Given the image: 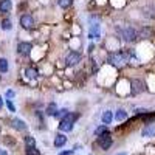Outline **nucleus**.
Returning a JSON list of instances; mask_svg holds the SVG:
<instances>
[{
	"label": "nucleus",
	"mask_w": 155,
	"mask_h": 155,
	"mask_svg": "<svg viewBox=\"0 0 155 155\" xmlns=\"http://www.w3.org/2000/svg\"><path fill=\"white\" fill-rule=\"evenodd\" d=\"M25 153H27V155H41V152H39V149H36V147L27 149V150H25Z\"/></svg>",
	"instance_id": "25"
},
{
	"label": "nucleus",
	"mask_w": 155,
	"mask_h": 155,
	"mask_svg": "<svg viewBox=\"0 0 155 155\" xmlns=\"http://www.w3.org/2000/svg\"><path fill=\"white\" fill-rule=\"evenodd\" d=\"M78 118H79L78 113H68L65 118L59 121V130L61 132H71L73 130V124H74V121Z\"/></svg>",
	"instance_id": "2"
},
{
	"label": "nucleus",
	"mask_w": 155,
	"mask_h": 155,
	"mask_svg": "<svg viewBox=\"0 0 155 155\" xmlns=\"http://www.w3.org/2000/svg\"><path fill=\"white\" fill-rule=\"evenodd\" d=\"M68 113H70V112H68V109H59V110L56 112V115H54V118H58V120L61 121V120L65 118V116H67Z\"/></svg>",
	"instance_id": "20"
},
{
	"label": "nucleus",
	"mask_w": 155,
	"mask_h": 155,
	"mask_svg": "<svg viewBox=\"0 0 155 155\" xmlns=\"http://www.w3.org/2000/svg\"><path fill=\"white\" fill-rule=\"evenodd\" d=\"M115 120L116 121H124V120H127V112L124 110V109H120V110H116V113H115Z\"/></svg>",
	"instance_id": "15"
},
{
	"label": "nucleus",
	"mask_w": 155,
	"mask_h": 155,
	"mask_svg": "<svg viewBox=\"0 0 155 155\" xmlns=\"http://www.w3.org/2000/svg\"><path fill=\"white\" fill-rule=\"evenodd\" d=\"M20 27L25 28V30H30L34 27V19L30 16V14H23L20 17Z\"/></svg>",
	"instance_id": "7"
},
{
	"label": "nucleus",
	"mask_w": 155,
	"mask_h": 155,
	"mask_svg": "<svg viewBox=\"0 0 155 155\" xmlns=\"http://www.w3.org/2000/svg\"><path fill=\"white\" fill-rule=\"evenodd\" d=\"M53 144H54V147H64V146L67 144V137L64 135V134H58Z\"/></svg>",
	"instance_id": "12"
},
{
	"label": "nucleus",
	"mask_w": 155,
	"mask_h": 155,
	"mask_svg": "<svg viewBox=\"0 0 155 155\" xmlns=\"http://www.w3.org/2000/svg\"><path fill=\"white\" fill-rule=\"evenodd\" d=\"M127 61H129V54L126 51H113V53H110L109 58H107V62L115 65V67H123Z\"/></svg>",
	"instance_id": "1"
},
{
	"label": "nucleus",
	"mask_w": 155,
	"mask_h": 155,
	"mask_svg": "<svg viewBox=\"0 0 155 155\" xmlns=\"http://www.w3.org/2000/svg\"><path fill=\"white\" fill-rule=\"evenodd\" d=\"M14 95H16V93H14V90H6V98H8V99L14 98Z\"/></svg>",
	"instance_id": "27"
},
{
	"label": "nucleus",
	"mask_w": 155,
	"mask_h": 155,
	"mask_svg": "<svg viewBox=\"0 0 155 155\" xmlns=\"http://www.w3.org/2000/svg\"><path fill=\"white\" fill-rule=\"evenodd\" d=\"M71 2H73V0H58V5H59L61 8H64V9H67V8L71 5Z\"/></svg>",
	"instance_id": "23"
},
{
	"label": "nucleus",
	"mask_w": 155,
	"mask_h": 155,
	"mask_svg": "<svg viewBox=\"0 0 155 155\" xmlns=\"http://www.w3.org/2000/svg\"><path fill=\"white\" fill-rule=\"evenodd\" d=\"M3 107V99H2V96H0V109Z\"/></svg>",
	"instance_id": "30"
},
{
	"label": "nucleus",
	"mask_w": 155,
	"mask_h": 155,
	"mask_svg": "<svg viewBox=\"0 0 155 155\" xmlns=\"http://www.w3.org/2000/svg\"><path fill=\"white\" fill-rule=\"evenodd\" d=\"M58 110H59V109H58V106L54 104V102H50L48 107H47V112H45V113H47L48 116H54Z\"/></svg>",
	"instance_id": "17"
},
{
	"label": "nucleus",
	"mask_w": 155,
	"mask_h": 155,
	"mask_svg": "<svg viewBox=\"0 0 155 155\" xmlns=\"http://www.w3.org/2000/svg\"><path fill=\"white\" fill-rule=\"evenodd\" d=\"M106 134H109V127H107L106 124H102V126L96 127V130H95V135H96V137H101V135H106Z\"/></svg>",
	"instance_id": "18"
},
{
	"label": "nucleus",
	"mask_w": 155,
	"mask_h": 155,
	"mask_svg": "<svg viewBox=\"0 0 155 155\" xmlns=\"http://www.w3.org/2000/svg\"><path fill=\"white\" fill-rule=\"evenodd\" d=\"M31 50H33V45L28 44V42H20L17 45V51H19V54H22V56H28L31 53Z\"/></svg>",
	"instance_id": "9"
},
{
	"label": "nucleus",
	"mask_w": 155,
	"mask_h": 155,
	"mask_svg": "<svg viewBox=\"0 0 155 155\" xmlns=\"http://www.w3.org/2000/svg\"><path fill=\"white\" fill-rule=\"evenodd\" d=\"M101 120H102V123H104L106 126H107V124H110V123H112V120H113V113H112L110 110H106L104 113H102V118H101Z\"/></svg>",
	"instance_id": "16"
},
{
	"label": "nucleus",
	"mask_w": 155,
	"mask_h": 155,
	"mask_svg": "<svg viewBox=\"0 0 155 155\" xmlns=\"http://www.w3.org/2000/svg\"><path fill=\"white\" fill-rule=\"evenodd\" d=\"M2 28L6 30V31L11 30V28H12V22H11L9 19H3V22H2Z\"/></svg>",
	"instance_id": "24"
},
{
	"label": "nucleus",
	"mask_w": 155,
	"mask_h": 155,
	"mask_svg": "<svg viewBox=\"0 0 155 155\" xmlns=\"http://www.w3.org/2000/svg\"><path fill=\"white\" fill-rule=\"evenodd\" d=\"M11 8H12L11 0H0V12H9Z\"/></svg>",
	"instance_id": "14"
},
{
	"label": "nucleus",
	"mask_w": 155,
	"mask_h": 155,
	"mask_svg": "<svg viewBox=\"0 0 155 155\" xmlns=\"http://www.w3.org/2000/svg\"><path fill=\"white\" fill-rule=\"evenodd\" d=\"M9 70V65H8V61L5 58L0 59V73H6Z\"/></svg>",
	"instance_id": "22"
},
{
	"label": "nucleus",
	"mask_w": 155,
	"mask_h": 155,
	"mask_svg": "<svg viewBox=\"0 0 155 155\" xmlns=\"http://www.w3.org/2000/svg\"><path fill=\"white\" fill-rule=\"evenodd\" d=\"M96 144H98V146H99V149H102V150H109V149L112 147V144H113V140H112L110 132H109V134H106V135L98 137Z\"/></svg>",
	"instance_id": "4"
},
{
	"label": "nucleus",
	"mask_w": 155,
	"mask_h": 155,
	"mask_svg": "<svg viewBox=\"0 0 155 155\" xmlns=\"http://www.w3.org/2000/svg\"><path fill=\"white\" fill-rule=\"evenodd\" d=\"M0 79H2V76H0Z\"/></svg>",
	"instance_id": "32"
},
{
	"label": "nucleus",
	"mask_w": 155,
	"mask_h": 155,
	"mask_svg": "<svg viewBox=\"0 0 155 155\" xmlns=\"http://www.w3.org/2000/svg\"><path fill=\"white\" fill-rule=\"evenodd\" d=\"M6 106H8V110H9V112H16V107H14V104L11 102V99H8Z\"/></svg>",
	"instance_id": "26"
},
{
	"label": "nucleus",
	"mask_w": 155,
	"mask_h": 155,
	"mask_svg": "<svg viewBox=\"0 0 155 155\" xmlns=\"http://www.w3.org/2000/svg\"><path fill=\"white\" fill-rule=\"evenodd\" d=\"M99 30H101V25L99 23H95L92 22L90 23V30H88V37L90 39H99Z\"/></svg>",
	"instance_id": "8"
},
{
	"label": "nucleus",
	"mask_w": 155,
	"mask_h": 155,
	"mask_svg": "<svg viewBox=\"0 0 155 155\" xmlns=\"http://www.w3.org/2000/svg\"><path fill=\"white\" fill-rule=\"evenodd\" d=\"M120 34H121V37L124 39L126 42H135L138 39V31L134 27H124L120 31Z\"/></svg>",
	"instance_id": "3"
},
{
	"label": "nucleus",
	"mask_w": 155,
	"mask_h": 155,
	"mask_svg": "<svg viewBox=\"0 0 155 155\" xmlns=\"http://www.w3.org/2000/svg\"><path fill=\"white\" fill-rule=\"evenodd\" d=\"M153 135H155V126L146 124V127L141 130V137H153Z\"/></svg>",
	"instance_id": "13"
},
{
	"label": "nucleus",
	"mask_w": 155,
	"mask_h": 155,
	"mask_svg": "<svg viewBox=\"0 0 155 155\" xmlns=\"http://www.w3.org/2000/svg\"><path fill=\"white\" fill-rule=\"evenodd\" d=\"M153 36V30L150 27H143L138 31V39H150Z\"/></svg>",
	"instance_id": "11"
},
{
	"label": "nucleus",
	"mask_w": 155,
	"mask_h": 155,
	"mask_svg": "<svg viewBox=\"0 0 155 155\" xmlns=\"http://www.w3.org/2000/svg\"><path fill=\"white\" fill-rule=\"evenodd\" d=\"M11 126L14 127L16 130H20V132H22V130L25 132V130L28 129V126L25 124V121H22V120H19V118H12V120H11Z\"/></svg>",
	"instance_id": "10"
},
{
	"label": "nucleus",
	"mask_w": 155,
	"mask_h": 155,
	"mask_svg": "<svg viewBox=\"0 0 155 155\" xmlns=\"http://www.w3.org/2000/svg\"><path fill=\"white\" fill-rule=\"evenodd\" d=\"M73 152H74V150H65V152H62V153H59V155H73Z\"/></svg>",
	"instance_id": "28"
},
{
	"label": "nucleus",
	"mask_w": 155,
	"mask_h": 155,
	"mask_svg": "<svg viewBox=\"0 0 155 155\" xmlns=\"http://www.w3.org/2000/svg\"><path fill=\"white\" fill-rule=\"evenodd\" d=\"M118 155H126V152H121V153H118Z\"/></svg>",
	"instance_id": "31"
},
{
	"label": "nucleus",
	"mask_w": 155,
	"mask_h": 155,
	"mask_svg": "<svg viewBox=\"0 0 155 155\" xmlns=\"http://www.w3.org/2000/svg\"><path fill=\"white\" fill-rule=\"evenodd\" d=\"M25 74H27V78H30V79H34V78H37V70L34 67H28L25 70Z\"/></svg>",
	"instance_id": "21"
},
{
	"label": "nucleus",
	"mask_w": 155,
	"mask_h": 155,
	"mask_svg": "<svg viewBox=\"0 0 155 155\" xmlns=\"http://www.w3.org/2000/svg\"><path fill=\"white\" fill-rule=\"evenodd\" d=\"M25 147L27 149H31V147H36V140L34 137H25Z\"/></svg>",
	"instance_id": "19"
},
{
	"label": "nucleus",
	"mask_w": 155,
	"mask_h": 155,
	"mask_svg": "<svg viewBox=\"0 0 155 155\" xmlns=\"http://www.w3.org/2000/svg\"><path fill=\"white\" fill-rule=\"evenodd\" d=\"M79 62H81V54L78 53V51H70V53L67 54V58H65V64L68 67H73Z\"/></svg>",
	"instance_id": "6"
},
{
	"label": "nucleus",
	"mask_w": 155,
	"mask_h": 155,
	"mask_svg": "<svg viewBox=\"0 0 155 155\" xmlns=\"http://www.w3.org/2000/svg\"><path fill=\"white\" fill-rule=\"evenodd\" d=\"M144 92H146V84H144L143 79H134L130 82V93L134 96L141 95V93H144Z\"/></svg>",
	"instance_id": "5"
},
{
	"label": "nucleus",
	"mask_w": 155,
	"mask_h": 155,
	"mask_svg": "<svg viewBox=\"0 0 155 155\" xmlns=\"http://www.w3.org/2000/svg\"><path fill=\"white\" fill-rule=\"evenodd\" d=\"M0 155H8V153H6L5 149H0Z\"/></svg>",
	"instance_id": "29"
}]
</instances>
